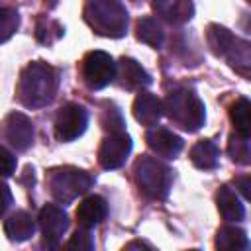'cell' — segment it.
Instances as JSON below:
<instances>
[{"label":"cell","instance_id":"cell-1","mask_svg":"<svg viewBox=\"0 0 251 251\" xmlns=\"http://www.w3.org/2000/svg\"><path fill=\"white\" fill-rule=\"evenodd\" d=\"M57 84L59 78L51 65L43 61L29 63L20 75V86H18L20 102L27 108H41L55 98Z\"/></svg>","mask_w":251,"mask_h":251},{"label":"cell","instance_id":"cell-2","mask_svg":"<svg viewBox=\"0 0 251 251\" xmlns=\"http://www.w3.org/2000/svg\"><path fill=\"white\" fill-rule=\"evenodd\" d=\"M84 22L104 37H124L127 31V12L120 0H86Z\"/></svg>","mask_w":251,"mask_h":251},{"label":"cell","instance_id":"cell-3","mask_svg":"<svg viewBox=\"0 0 251 251\" xmlns=\"http://www.w3.org/2000/svg\"><path fill=\"white\" fill-rule=\"evenodd\" d=\"M163 112L169 120H173L176 126H180L186 131H198L204 126L206 112L202 100L186 88H178L171 92L163 102Z\"/></svg>","mask_w":251,"mask_h":251},{"label":"cell","instance_id":"cell-4","mask_svg":"<svg viewBox=\"0 0 251 251\" xmlns=\"http://www.w3.org/2000/svg\"><path fill=\"white\" fill-rule=\"evenodd\" d=\"M206 39H208V45H210L214 55L226 57L235 71H239L245 76L249 75L251 51H249V43L245 39L235 37L229 29H226V27H222L218 24H212L208 27Z\"/></svg>","mask_w":251,"mask_h":251},{"label":"cell","instance_id":"cell-5","mask_svg":"<svg viewBox=\"0 0 251 251\" xmlns=\"http://www.w3.org/2000/svg\"><path fill=\"white\" fill-rule=\"evenodd\" d=\"M133 173H135V182L143 194L155 200L167 198L173 184V173L167 165H163L155 157H141L137 159Z\"/></svg>","mask_w":251,"mask_h":251},{"label":"cell","instance_id":"cell-6","mask_svg":"<svg viewBox=\"0 0 251 251\" xmlns=\"http://www.w3.org/2000/svg\"><path fill=\"white\" fill-rule=\"evenodd\" d=\"M92 182H94V178L86 171H80L75 167L55 169V171H51V176H49L51 194L61 204H69L75 198H78L80 194H84L92 186Z\"/></svg>","mask_w":251,"mask_h":251},{"label":"cell","instance_id":"cell-7","mask_svg":"<svg viewBox=\"0 0 251 251\" xmlns=\"http://www.w3.org/2000/svg\"><path fill=\"white\" fill-rule=\"evenodd\" d=\"M82 78L88 88L100 90L116 78V63L104 51H90L82 61Z\"/></svg>","mask_w":251,"mask_h":251},{"label":"cell","instance_id":"cell-8","mask_svg":"<svg viewBox=\"0 0 251 251\" xmlns=\"http://www.w3.org/2000/svg\"><path fill=\"white\" fill-rule=\"evenodd\" d=\"M86 124H88L86 110L78 104H67L59 110L55 118V135L61 141H73L84 133Z\"/></svg>","mask_w":251,"mask_h":251},{"label":"cell","instance_id":"cell-9","mask_svg":"<svg viewBox=\"0 0 251 251\" xmlns=\"http://www.w3.org/2000/svg\"><path fill=\"white\" fill-rule=\"evenodd\" d=\"M131 151V139L127 133L122 131H114L108 137L102 139L100 149H98V163L102 169L112 171V169H120L127 155Z\"/></svg>","mask_w":251,"mask_h":251},{"label":"cell","instance_id":"cell-10","mask_svg":"<svg viewBox=\"0 0 251 251\" xmlns=\"http://www.w3.org/2000/svg\"><path fill=\"white\" fill-rule=\"evenodd\" d=\"M4 135L18 151H25L33 143V124L25 114L12 112L4 120Z\"/></svg>","mask_w":251,"mask_h":251},{"label":"cell","instance_id":"cell-11","mask_svg":"<svg viewBox=\"0 0 251 251\" xmlns=\"http://www.w3.org/2000/svg\"><path fill=\"white\" fill-rule=\"evenodd\" d=\"M39 226L45 241L49 245H57L61 235L69 227V216L55 204H45L39 212Z\"/></svg>","mask_w":251,"mask_h":251},{"label":"cell","instance_id":"cell-12","mask_svg":"<svg viewBox=\"0 0 251 251\" xmlns=\"http://www.w3.org/2000/svg\"><path fill=\"white\" fill-rule=\"evenodd\" d=\"M145 141L151 147V151H155L157 155H161L165 159H175L182 151V145H184V141H182L180 135L173 133L167 127H159V126L147 129Z\"/></svg>","mask_w":251,"mask_h":251},{"label":"cell","instance_id":"cell-13","mask_svg":"<svg viewBox=\"0 0 251 251\" xmlns=\"http://www.w3.org/2000/svg\"><path fill=\"white\" fill-rule=\"evenodd\" d=\"M116 73H118V78H120L118 82H120L122 88L137 90V88H143V86H149V84H151L149 73H147L137 61H133V59H129V57L120 59Z\"/></svg>","mask_w":251,"mask_h":251},{"label":"cell","instance_id":"cell-14","mask_svg":"<svg viewBox=\"0 0 251 251\" xmlns=\"http://www.w3.org/2000/svg\"><path fill=\"white\" fill-rule=\"evenodd\" d=\"M153 10L169 24H184L192 18L194 6L192 0H153Z\"/></svg>","mask_w":251,"mask_h":251},{"label":"cell","instance_id":"cell-15","mask_svg":"<svg viewBox=\"0 0 251 251\" xmlns=\"http://www.w3.org/2000/svg\"><path fill=\"white\" fill-rule=\"evenodd\" d=\"M163 114V102L151 92H139L133 100V118L141 126H155Z\"/></svg>","mask_w":251,"mask_h":251},{"label":"cell","instance_id":"cell-16","mask_svg":"<svg viewBox=\"0 0 251 251\" xmlns=\"http://www.w3.org/2000/svg\"><path fill=\"white\" fill-rule=\"evenodd\" d=\"M106 214H108L106 200H104L102 196H96V194H94V196L84 198V200L78 204V208H76V222H78L80 227L90 229V227L102 224L104 218H106Z\"/></svg>","mask_w":251,"mask_h":251},{"label":"cell","instance_id":"cell-17","mask_svg":"<svg viewBox=\"0 0 251 251\" xmlns=\"http://www.w3.org/2000/svg\"><path fill=\"white\" fill-rule=\"evenodd\" d=\"M216 202H218V210L226 222H241L245 218V208H243L241 200L227 184H224L218 190Z\"/></svg>","mask_w":251,"mask_h":251},{"label":"cell","instance_id":"cell-18","mask_svg":"<svg viewBox=\"0 0 251 251\" xmlns=\"http://www.w3.org/2000/svg\"><path fill=\"white\" fill-rule=\"evenodd\" d=\"M190 161L196 169L202 171H212L220 163V149L216 147L214 141L210 139H200L198 143L192 145L190 149Z\"/></svg>","mask_w":251,"mask_h":251},{"label":"cell","instance_id":"cell-19","mask_svg":"<svg viewBox=\"0 0 251 251\" xmlns=\"http://www.w3.org/2000/svg\"><path fill=\"white\" fill-rule=\"evenodd\" d=\"M4 231L12 241H27L33 231H35V222L31 218V214L20 210L16 214H12L6 224H4Z\"/></svg>","mask_w":251,"mask_h":251},{"label":"cell","instance_id":"cell-20","mask_svg":"<svg viewBox=\"0 0 251 251\" xmlns=\"http://www.w3.org/2000/svg\"><path fill=\"white\" fill-rule=\"evenodd\" d=\"M247 245H249V239L241 227L224 226L216 233V247L222 251H239V249H247Z\"/></svg>","mask_w":251,"mask_h":251},{"label":"cell","instance_id":"cell-21","mask_svg":"<svg viewBox=\"0 0 251 251\" xmlns=\"http://www.w3.org/2000/svg\"><path fill=\"white\" fill-rule=\"evenodd\" d=\"M229 118L235 126V131L249 137V133H251V104L247 98H239L231 104Z\"/></svg>","mask_w":251,"mask_h":251},{"label":"cell","instance_id":"cell-22","mask_svg":"<svg viewBox=\"0 0 251 251\" xmlns=\"http://www.w3.org/2000/svg\"><path fill=\"white\" fill-rule=\"evenodd\" d=\"M137 39L151 45V47H161L163 43V29L157 20L153 18H141L137 22Z\"/></svg>","mask_w":251,"mask_h":251},{"label":"cell","instance_id":"cell-23","mask_svg":"<svg viewBox=\"0 0 251 251\" xmlns=\"http://www.w3.org/2000/svg\"><path fill=\"white\" fill-rule=\"evenodd\" d=\"M227 153L229 157L239 163V165H249L251 163V149H249V137L241 133H231L227 141Z\"/></svg>","mask_w":251,"mask_h":251},{"label":"cell","instance_id":"cell-24","mask_svg":"<svg viewBox=\"0 0 251 251\" xmlns=\"http://www.w3.org/2000/svg\"><path fill=\"white\" fill-rule=\"evenodd\" d=\"M20 27V14L14 8H0V43L8 41Z\"/></svg>","mask_w":251,"mask_h":251},{"label":"cell","instance_id":"cell-25","mask_svg":"<svg viewBox=\"0 0 251 251\" xmlns=\"http://www.w3.org/2000/svg\"><path fill=\"white\" fill-rule=\"evenodd\" d=\"M67 247L69 249H76V251H90V249H94V239L88 233V229L82 227V229H76L71 235V239L67 241Z\"/></svg>","mask_w":251,"mask_h":251},{"label":"cell","instance_id":"cell-26","mask_svg":"<svg viewBox=\"0 0 251 251\" xmlns=\"http://www.w3.org/2000/svg\"><path fill=\"white\" fill-rule=\"evenodd\" d=\"M16 171V157L0 145V176H10Z\"/></svg>","mask_w":251,"mask_h":251},{"label":"cell","instance_id":"cell-27","mask_svg":"<svg viewBox=\"0 0 251 251\" xmlns=\"http://www.w3.org/2000/svg\"><path fill=\"white\" fill-rule=\"evenodd\" d=\"M102 124H104V127L106 129H112V131H120L122 129V126H124V122H122V114L112 106V110L108 108L106 112H104V118H102Z\"/></svg>","mask_w":251,"mask_h":251},{"label":"cell","instance_id":"cell-28","mask_svg":"<svg viewBox=\"0 0 251 251\" xmlns=\"http://www.w3.org/2000/svg\"><path fill=\"white\" fill-rule=\"evenodd\" d=\"M57 22H51V20H39V24H37V39L41 41V43H51V41H55L53 37H51V27L55 25Z\"/></svg>","mask_w":251,"mask_h":251},{"label":"cell","instance_id":"cell-29","mask_svg":"<svg viewBox=\"0 0 251 251\" xmlns=\"http://www.w3.org/2000/svg\"><path fill=\"white\" fill-rule=\"evenodd\" d=\"M10 204H12V192H10L8 184L0 182V216L10 208Z\"/></svg>","mask_w":251,"mask_h":251},{"label":"cell","instance_id":"cell-30","mask_svg":"<svg viewBox=\"0 0 251 251\" xmlns=\"http://www.w3.org/2000/svg\"><path fill=\"white\" fill-rule=\"evenodd\" d=\"M235 186L239 188V192L243 194L245 200L251 198V192H249V188H251V178H249V176H239V178H235Z\"/></svg>","mask_w":251,"mask_h":251},{"label":"cell","instance_id":"cell-31","mask_svg":"<svg viewBox=\"0 0 251 251\" xmlns=\"http://www.w3.org/2000/svg\"><path fill=\"white\" fill-rule=\"evenodd\" d=\"M126 249H151V245H147L143 241H131L126 245Z\"/></svg>","mask_w":251,"mask_h":251}]
</instances>
